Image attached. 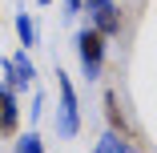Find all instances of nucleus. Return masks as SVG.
Listing matches in <instances>:
<instances>
[{
	"label": "nucleus",
	"mask_w": 157,
	"mask_h": 153,
	"mask_svg": "<svg viewBox=\"0 0 157 153\" xmlns=\"http://www.w3.org/2000/svg\"><path fill=\"white\" fill-rule=\"evenodd\" d=\"M77 60H81V73L89 81H97L101 69H105V36L97 28H89V24L77 33Z\"/></svg>",
	"instance_id": "2"
},
{
	"label": "nucleus",
	"mask_w": 157,
	"mask_h": 153,
	"mask_svg": "<svg viewBox=\"0 0 157 153\" xmlns=\"http://www.w3.org/2000/svg\"><path fill=\"white\" fill-rule=\"evenodd\" d=\"M56 133L60 137L81 133V101H77V89H73L69 73H60V69H56Z\"/></svg>",
	"instance_id": "1"
},
{
	"label": "nucleus",
	"mask_w": 157,
	"mask_h": 153,
	"mask_svg": "<svg viewBox=\"0 0 157 153\" xmlns=\"http://www.w3.org/2000/svg\"><path fill=\"white\" fill-rule=\"evenodd\" d=\"M81 12H89V28H97L105 40L121 36V8L113 4V0H89Z\"/></svg>",
	"instance_id": "3"
},
{
	"label": "nucleus",
	"mask_w": 157,
	"mask_h": 153,
	"mask_svg": "<svg viewBox=\"0 0 157 153\" xmlns=\"http://www.w3.org/2000/svg\"><path fill=\"white\" fill-rule=\"evenodd\" d=\"M133 149H137V145L121 141V137H117V133H109V129L101 133V141H97V145H93V153H133Z\"/></svg>",
	"instance_id": "7"
},
{
	"label": "nucleus",
	"mask_w": 157,
	"mask_h": 153,
	"mask_svg": "<svg viewBox=\"0 0 157 153\" xmlns=\"http://www.w3.org/2000/svg\"><path fill=\"white\" fill-rule=\"evenodd\" d=\"M16 36L24 48H33L36 44V24H33V12H16Z\"/></svg>",
	"instance_id": "9"
},
{
	"label": "nucleus",
	"mask_w": 157,
	"mask_h": 153,
	"mask_svg": "<svg viewBox=\"0 0 157 153\" xmlns=\"http://www.w3.org/2000/svg\"><path fill=\"white\" fill-rule=\"evenodd\" d=\"M16 125H20V101H16V89H12V85H0V133L16 137Z\"/></svg>",
	"instance_id": "6"
},
{
	"label": "nucleus",
	"mask_w": 157,
	"mask_h": 153,
	"mask_svg": "<svg viewBox=\"0 0 157 153\" xmlns=\"http://www.w3.org/2000/svg\"><path fill=\"white\" fill-rule=\"evenodd\" d=\"M81 8H85V0H65V16H77Z\"/></svg>",
	"instance_id": "11"
},
{
	"label": "nucleus",
	"mask_w": 157,
	"mask_h": 153,
	"mask_svg": "<svg viewBox=\"0 0 157 153\" xmlns=\"http://www.w3.org/2000/svg\"><path fill=\"white\" fill-rule=\"evenodd\" d=\"M4 77H8L12 89H28L36 81V65L28 60V48H20L16 56H4Z\"/></svg>",
	"instance_id": "4"
},
{
	"label": "nucleus",
	"mask_w": 157,
	"mask_h": 153,
	"mask_svg": "<svg viewBox=\"0 0 157 153\" xmlns=\"http://www.w3.org/2000/svg\"><path fill=\"white\" fill-rule=\"evenodd\" d=\"M12 153H44V141H40V133H36V129H24V133H16V145H12Z\"/></svg>",
	"instance_id": "8"
},
{
	"label": "nucleus",
	"mask_w": 157,
	"mask_h": 153,
	"mask_svg": "<svg viewBox=\"0 0 157 153\" xmlns=\"http://www.w3.org/2000/svg\"><path fill=\"white\" fill-rule=\"evenodd\" d=\"M40 113H44V93H36V97H33V109H28V117L40 121Z\"/></svg>",
	"instance_id": "10"
},
{
	"label": "nucleus",
	"mask_w": 157,
	"mask_h": 153,
	"mask_svg": "<svg viewBox=\"0 0 157 153\" xmlns=\"http://www.w3.org/2000/svg\"><path fill=\"white\" fill-rule=\"evenodd\" d=\"M40 4H52V0H40Z\"/></svg>",
	"instance_id": "12"
},
{
	"label": "nucleus",
	"mask_w": 157,
	"mask_h": 153,
	"mask_svg": "<svg viewBox=\"0 0 157 153\" xmlns=\"http://www.w3.org/2000/svg\"><path fill=\"white\" fill-rule=\"evenodd\" d=\"M105 121H109V133H117L121 141H129V145H141L137 129L125 121V113H121V105H117V93H113V89L105 93Z\"/></svg>",
	"instance_id": "5"
}]
</instances>
